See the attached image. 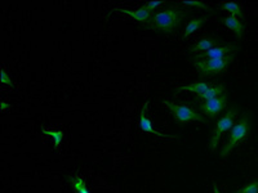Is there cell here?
<instances>
[{"label": "cell", "mask_w": 258, "mask_h": 193, "mask_svg": "<svg viewBox=\"0 0 258 193\" xmlns=\"http://www.w3.org/2000/svg\"><path fill=\"white\" fill-rule=\"evenodd\" d=\"M235 193H258V179L249 181L248 184L244 185L243 188H240Z\"/></svg>", "instance_id": "18"}, {"label": "cell", "mask_w": 258, "mask_h": 193, "mask_svg": "<svg viewBox=\"0 0 258 193\" xmlns=\"http://www.w3.org/2000/svg\"><path fill=\"white\" fill-rule=\"evenodd\" d=\"M163 105L167 107L170 111V114L173 115L176 121L179 124L190 123V121H198V123H207V117L203 116L200 112H197L195 110L190 109L188 106H181L177 105L170 101H163Z\"/></svg>", "instance_id": "5"}, {"label": "cell", "mask_w": 258, "mask_h": 193, "mask_svg": "<svg viewBox=\"0 0 258 193\" xmlns=\"http://www.w3.org/2000/svg\"><path fill=\"white\" fill-rule=\"evenodd\" d=\"M235 58L234 54H230L227 57L217 59H202V61H192L195 67L199 70V75L202 77L214 76V75H220L223 71L227 70L231 62Z\"/></svg>", "instance_id": "3"}, {"label": "cell", "mask_w": 258, "mask_h": 193, "mask_svg": "<svg viewBox=\"0 0 258 193\" xmlns=\"http://www.w3.org/2000/svg\"><path fill=\"white\" fill-rule=\"evenodd\" d=\"M114 11L124 13V15L129 16V17L135 18V20L138 21V22H141V24H146V25L149 24L150 18L153 17V15H154V13L150 12L149 9H147L145 6H142L141 8L136 9V11H131V9H124V8H115Z\"/></svg>", "instance_id": "9"}, {"label": "cell", "mask_w": 258, "mask_h": 193, "mask_svg": "<svg viewBox=\"0 0 258 193\" xmlns=\"http://www.w3.org/2000/svg\"><path fill=\"white\" fill-rule=\"evenodd\" d=\"M209 88H211V84H209L208 81L192 82V84H190V85H183V86L178 88L176 90V93H182V91H191V93L197 94V96H198V95H200V94L204 93V91Z\"/></svg>", "instance_id": "12"}, {"label": "cell", "mask_w": 258, "mask_h": 193, "mask_svg": "<svg viewBox=\"0 0 258 193\" xmlns=\"http://www.w3.org/2000/svg\"><path fill=\"white\" fill-rule=\"evenodd\" d=\"M221 41L220 39L217 38H203L198 41L197 44L194 45V47L190 48V52L191 53H195V54H202V53L207 52V50L212 49L214 47H218Z\"/></svg>", "instance_id": "10"}, {"label": "cell", "mask_w": 258, "mask_h": 193, "mask_svg": "<svg viewBox=\"0 0 258 193\" xmlns=\"http://www.w3.org/2000/svg\"><path fill=\"white\" fill-rule=\"evenodd\" d=\"M250 129H252V116H250V114L241 115L238 123H235V125L230 130L229 138L226 139V143L223 144L220 151V157H227L249 135Z\"/></svg>", "instance_id": "2"}, {"label": "cell", "mask_w": 258, "mask_h": 193, "mask_svg": "<svg viewBox=\"0 0 258 193\" xmlns=\"http://www.w3.org/2000/svg\"><path fill=\"white\" fill-rule=\"evenodd\" d=\"M226 93V86L223 84H217L214 85V86H211L209 89H207L206 91L200 95H198V100H202L204 102L207 101H211L213 98H217V96L222 95V94Z\"/></svg>", "instance_id": "13"}, {"label": "cell", "mask_w": 258, "mask_h": 193, "mask_svg": "<svg viewBox=\"0 0 258 193\" xmlns=\"http://www.w3.org/2000/svg\"><path fill=\"white\" fill-rule=\"evenodd\" d=\"M239 47L238 45L230 44L227 45H218V47H214L212 49L207 50V52L202 53V54H198L192 58V61H202V59H217V58H223V57H227L230 54H234V53L238 52Z\"/></svg>", "instance_id": "7"}, {"label": "cell", "mask_w": 258, "mask_h": 193, "mask_svg": "<svg viewBox=\"0 0 258 193\" xmlns=\"http://www.w3.org/2000/svg\"><path fill=\"white\" fill-rule=\"evenodd\" d=\"M207 20H208V17H206V16H203V17L194 18V20H191L190 22H188V24L186 25V29L183 30V34H182V39L188 38V36H190L191 34H194V32H195V31H198V30H199L200 27L203 26V24H204V22H206Z\"/></svg>", "instance_id": "15"}, {"label": "cell", "mask_w": 258, "mask_h": 193, "mask_svg": "<svg viewBox=\"0 0 258 193\" xmlns=\"http://www.w3.org/2000/svg\"><path fill=\"white\" fill-rule=\"evenodd\" d=\"M0 105H2V111H3V112H6L7 110L11 109V105H7L6 102H2Z\"/></svg>", "instance_id": "22"}, {"label": "cell", "mask_w": 258, "mask_h": 193, "mask_svg": "<svg viewBox=\"0 0 258 193\" xmlns=\"http://www.w3.org/2000/svg\"><path fill=\"white\" fill-rule=\"evenodd\" d=\"M213 193H221L220 189H218L217 184H216V181H213Z\"/></svg>", "instance_id": "23"}, {"label": "cell", "mask_w": 258, "mask_h": 193, "mask_svg": "<svg viewBox=\"0 0 258 193\" xmlns=\"http://www.w3.org/2000/svg\"><path fill=\"white\" fill-rule=\"evenodd\" d=\"M238 115V110L235 107H230L225 114L221 116L220 120L216 123L213 130L211 133V141H209V147H211V151L214 152L217 149L218 143H220V139L226 132L231 130L232 126L235 125V117Z\"/></svg>", "instance_id": "4"}, {"label": "cell", "mask_w": 258, "mask_h": 193, "mask_svg": "<svg viewBox=\"0 0 258 193\" xmlns=\"http://www.w3.org/2000/svg\"><path fill=\"white\" fill-rule=\"evenodd\" d=\"M164 4H165V2H160V0H155V2H147V3L144 4V6L146 7L147 9H149L150 12L154 13V12H155V9H158L159 7H161V6H164Z\"/></svg>", "instance_id": "20"}, {"label": "cell", "mask_w": 258, "mask_h": 193, "mask_svg": "<svg viewBox=\"0 0 258 193\" xmlns=\"http://www.w3.org/2000/svg\"><path fill=\"white\" fill-rule=\"evenodd\" d=\"M188 16L187 11L178 8H168L161 12L154 13L153 17L150 18L147 26L153 31L156 32H174L179 26L182 21Z\"/></svg>", "instance_id": "1"}, {"label": "cell", "mask_w": 258, "mask_h": 193, "mask_svg": "<svg viewBox=\"0 0 258 193\" xmlns=\"http://www.w3.org/2000/svg\"><path fill=\"white\" fill-rule=\"evenodd\" d=\"M220 8L225 12L229 13V16H234V17H238L239 20H243L244 13L241 7L238 3H232V2H226V3H221Z\"/></svg>", "instance_id": "16"}, {"label": "cell", "mask_w": 258, "mask_h": 193, "mask_svg": "<svg viewBox=\"0 0 258 193\" xmlns=\"http://www.w3.org/2000/svg\"><path fill=\"white\" fill-rule=\"evenodd\" d=\"M69 181H70L71 187L74 188L75 193H91L88 188H87L85 180L82 176H69Z\"/></svg>", "instance_id": "17"}, {"label": "cell", "mask_w": 258, "mask_h": 193, "mask_svg": "<svg viewBox=\"0 0 258 193\" xmlns=\"http://www.w3.org/2000/svg\"><path fill=\"white\" fill-rule=\"evenodd\" d=\"M40 132L44 135H48L53 139V147L56 151H59V147H61L62 139L64 137V133L62 130H54V129H45L44 126H41Z\"/></svg>", "instance_id": "14"}, {"label": "cell", "mask_w": 258, "mask_h": 193, "mask_svg": "<svg viewBox=\"0 0 258 193\" xmlns=\"http://www.w3.org/2000/svg\"><path fill=\"white\" fill-rule=\"evenodd\" d=\"M147 106L149 103H145L144 107H142V111L140 114V120H138V124H140V128L144 133H147V134H154V135H158L160 138H165V139H174L177 138L176 135H169V134H165V133H160L158 130H155L153 126V123L150 120L149 117L146 116V111H147Z\"/></svg>", "instance_id": "8"}, {"label": "cell", "mask_w": 258, "mask_h": 193, "mask_svg": "<svg viewBox=\"0 0 258 193\" xmlns=\"http://www.w3.org/2000/svg\"><path fill=\"white\" fill-rule=\"evenodd\" d=\"M2 84L4 85H9V86H13V82H12V79H11V76L8 75V72H7L6 68H2Z\"/></svg>", "instance_id": "21"}, {"label": "cell", "mask_w": 258, "mask_h": 193, "mask_svg": "<svg viewBox=\"0 0 258 193\" xmlns=\"http://www.w3.org/2000/svg\"><path fill=\"white\" fill-rule=\"evenodd\" d=\"M227 103H229V94L225 93L222 95L217 96V98L200 103L199 111L204 117L216 119L221 112L225 111V109L227 107Z\"/></svg>", "instance_id": "6"}, {"label": "cell", "mask_w": 258, "mask_h": 193, "mask_svg": "<svg viewBox=\"0 0 258 193\" xmlns=\"http://www.w3.org/2000/svg\"><path fill=\"white\" fill-rule=\"evenodd\" d=\"M221 21H222V24L225 25L226 27H229L239 39L243 38L244 25L243 22H241V20H239L238 17H234V16H226V17L221 18Z\"/></svg>", "instance_id": "11"}, {"label": "cell", "mask_w": 258, "mask_h": 193, "mask_svg": "<svg viewBox=\"0 0 258 193\" xmlns=\"http://www.w3.org/2000/svg\"><path fill=\"white\" fill-rule=\"evenodd\" d=\"M178 4H182V6L185 7H195V8H202V9H206L208 12H211V8L207 6L206 3H203V2H199V0H192V2H178Z\"/></svg>", "instance_id": "19"}]
</instances>
